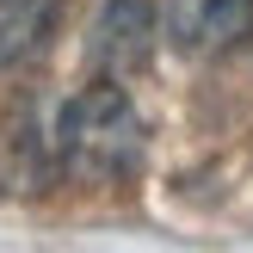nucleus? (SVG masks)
I'll return each instance as SVG.
<instances>
[{
    "instance_id": "5",
    "label": "nucleus",
    "mask_w": 253,
    "mask_h": 253,
    "mask_svg": "<svg viewBox=\"0 0 253 253\" xmlns=\"http://www.w3.org/2000/svg\"><path fill=\"white\" fill-rule=\"evenodd\" d=\"M56 19H62V0H0V74L31 62L56 37Z\"/></svg>"
},
{
    "instance_id": "2",
    "label": "nucleus",
    "mask_w": 253,
    "mask_h": 253,
    "mask_svg": "<svg viewBox=\"0 0 253 253\" xmlns=\"http://www.w3.org/2000/svg\"><path fill=\"white\" fill-rule=\"evenodd\" d=\"M62 173L56 130H43V111L31 99L0 111V198H43Z\"/></svg>"
},
{
    "instance_id": "4",
    "label": "nucleus",
    "mask_w": 253,
    "mask_h": 253,
    "mask_svg": "<svg viewBox=\"0 0 253 253\" xmlns=\"http://www.w3.org/2000/svg\"><path fill=\"white\" fill-rule=\"evenodd\" d=\"M253 37V0H167V43L179 56H229Z\"/></svg>"
},
{
    "instance_id": "1",
    "label": "nucleus",
    "mask_w": 253,
    "mask_h": 253,
    "mask_svg": "<svg viewBox=\"0 0 253 253\" xmlns=\"http://www.w3.org/2000/svg\"><path fill=\"white\" fill-rule=\"evenodd\" d=\"M56 161L81 185H111L142 161V111L118 81L81 86L56 118Z\"/></svg>"
},
{
    "instance_id": "3",
    "label": "nucleus",
    "mask_w": 253,
    "mask_h": 253,
    "mask_svg": "<svg viewBox=\"0 0 253 253\" xmlns=\"http://www.w3.org/2000/svg\"><path fill=\"white\" fill-rule=\"evenodd\" d=\"M155 37H161V25L148 0H111L86 31V62H93L99 81H130L136 68H148Z\"/></svg>"
}]
</instances>
